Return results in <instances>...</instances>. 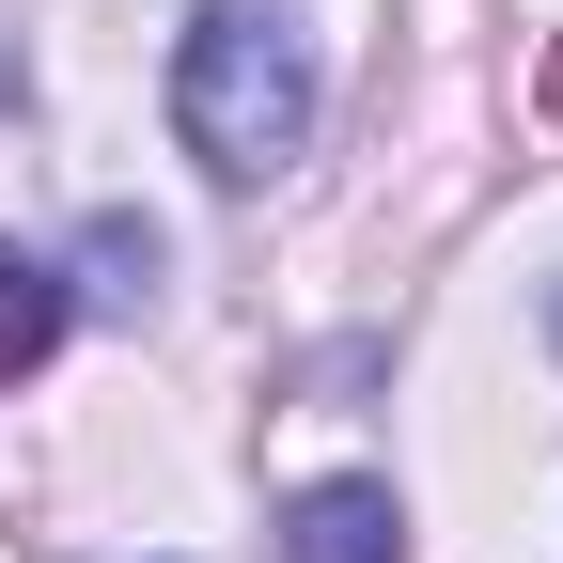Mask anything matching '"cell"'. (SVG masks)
<instances>
[{"label":"cell","instance_id":"4","mask_svg":"<svg viewBox=\"0 0 563 563\" xmlns=\"http://www.w3.org/2000/svg\"><path fill=\"white\" fill-rule=\"evenodd\" d=\"M79 251H95V298H141V282H157V220H125V203H110Z\"/></svg>","mask_w":563,"mask_h":563},{"label":"cell","instance_id":"6","mask_svg":"<svg viewBox=\"0 0 563 563\" xmlns=\"http://www.w3.org/2000/svg\"><path fill=\"white\" fill-rule=\"evenodd\" d=\"M548 329H563V313H548Z\"/></svg>","mask_w":563,"mask_h":563},{"label":"cell","instance_id":"1","mask_svg":"<svg viewBox=\"0 0 563 563\" xmlns=\"http://www.w3.org/2000/svg\"><path fill=\"white\" fill-rule=\"evenodd\" d=\"M173 141H188L220 188L282 173V157L313 141V32L282 16V0H203L188 47H173Z\"/></svg>","mask_w":563,"mask_h":563},{"label":"cell","instance_id":"5","mask_svg":"<svg viewBox=\"0 0 563 563\" xmlns=\"http://www.w3.org/2000/svg\"><path fill=\"white\" fill-rule=\"evenodd\" d=\"M0 79H16V63H0Z\"/></svg>","mask_w":563,"mask_h":563},{"label":"cell","instance_id":"3","mask_svg":"<svg viewBox=\"0 0 563 563\" xmlns=\"http://www.w3.org/2000/svg\"><path fill=\"white\" fill-rule=\"evenodd\" d=\"M63 329H79V282H63L47 251H16V235H0V391H16V376H47V361H63Z\"/></svg>","mask_w":563,"mask_h":563},{"label":"cell","instance_id":"2","mask_svg":"<svg viewBox=\"0 0 563 563\" xmlns=\"http://www.w3.org/2000/svg\"><path fill=\"white\" fill-rule=\"evenodd\" d=\"M407 517H391V485L376 470H344V485H298L282 501V563H391Z\"/></svg>","mask_w":563,"mask_h":563}]
</instances>
